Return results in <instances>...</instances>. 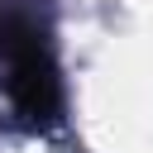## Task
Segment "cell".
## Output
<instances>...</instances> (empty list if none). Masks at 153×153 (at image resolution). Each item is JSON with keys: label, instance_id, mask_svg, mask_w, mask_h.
I'll return each mask as SVG.
<instances>
[{"label": "cell", "instance_id": "6da1fadb", "mask_svg": "<svg viewBox=\"0 0 153 153\" xmlns=\"http://www.w3.org/2000/svg\"><path fill=\"white\" fill-rule=\"evenodd\" d=\"M0 91L24 129L43 134L62 124V67L53 24L33 0H0Z\"/></svg>", "mask_w": 153, "mask_h": 153}]
</instances>
